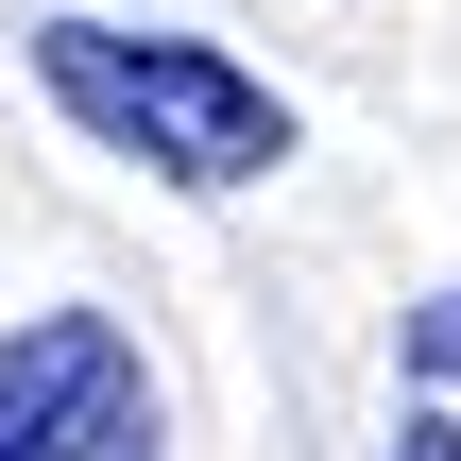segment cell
<instances>
[{
  "mask_svg": "<svg viewBox=\"0 0 461 461\" xmlns=\"http://www.w3.org/2000/svg\"><path fill=\"white\" fill-rule=\"evenodd\" d=\"M34 86L68 137L137 154L154 188H274L308 137L274 68H240L222 34H171V17H34Z\"/></svg>",
  "mask_w": 461,
  "mask_h": 461,
  "instance_id": "1",
  "label": "cell"
},
{
  "mask_svg": "<svg viewBox=\"0 0 461 461\" xmlns=\"http://www.w3.org/2000/svg\"><path fill=\"white\" fill-rule=\"evenodd\" d=\"M0 461H171V393L120 308H17L0 325Z\"/></svg>",
  "mask_w": 461,
  "mask_h": 461,
  "instance_id": "2",
  "label": "cell"
},
{
  "mask_svg": "<svg viewBox=\"0 0 461 461\" xmlns=\"http://www.w3.org/2000/svg\"><path fill=\"white\" fill-rule=\"evenodd\" d=\"M411 393H461V291L411 308Z\"/></svg>",
  "mask_w": 461,
  "mask_h": 461,
  "instance_id": "3",
  "label": "cell"
},
{
  "mask_svg": "<svg viewBox=\"0 0 461 461\" xmlns=\"http://www.w3.org/2000/svg\"><path fill=\"white\" fill-rule=\"evenodd\" d=\"M393 461H461V411H445V393H411V411H393Z\"/></svg>",
  "mask_w": 461,
  "mask_h": 461,
  "instance_id": "4",
  "label": "cell"
}]
</instances>
